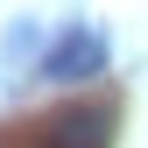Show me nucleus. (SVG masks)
<instances>
[{
    "instance_id": "obj_1",
    "label": "nucleus",
    "mask_w": 148,
    "mask_h": 148,
    "mask_svg": "<svg viewBox=\"0 0 148 148\" xmlns=\"http://www.w3.org/2000/svg\"><path fill=\"white\" fill-rule=\"evenodd\" d=\"M99 71H106V35L99 28H64L57 42H49V57H42L49 85H85V78H99Z\"/></svg>"
},
{
    "instance_id": "obj_2",
    "label": "nucleus",
    "mask_w": 148,
    "mask_h": 148,
    "mask_svg": "<svg viewBox=\"0 0 148 148\" xmlns=\"http://www.w3.org/2000/svg\"><path fill=\"white\" fill-rule=\"evenodd\" d=\"M42 148H113V113L106 106H64V113H49Z\"/></svg>"
}]
</instances>
